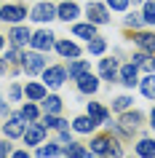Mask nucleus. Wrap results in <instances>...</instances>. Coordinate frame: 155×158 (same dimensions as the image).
<instances>
[{
  "label": "nucleus",
  "mask_w": 155,
  "mask_h": 158,
  "mask_svg": "<svg viewBox=\"0 0 155 158\" xmlns=\"http://www.w3.org/2000/svg\"><path fill=\"white\" fill-rule=\"evenodd\" d=\"M91 153H96L99 158H123V148H120V142L112 137V131L96 134L91 139Z\"/></svg>",
  "instance_id": "obj_1"
},
{
  "label": "nucleus",
  "mask_w": 155,
  "mask_h": 158,
  "mask_svg": "<svg viewBox=\"0 0 155 158\" xmlns=\"http://www.w3.org/2000/svg\"><path fill=\"white\" fill-rule=\"evenodd\" d=\"M24 19H27L24 3H6V6H0V22H6V24H22Z\"/></svg>",
  "instance_id": "obj_2"
},
{
  "label": "nucleus",
  "mask_w": 155,
  "mask_h": 158,
  "mask_svg": "<svg viewBox=\"0 0 155 158\" xmlns=\"http://www.w3.org/2000/svg\"><path fill=\"white\" fill-rule=\"evenodd\" d=\"M46 67H48V62L43 56V51H30V54L22 56V73L24 75H38V73H43Z\"/></svg>",
  "instance_id": "obj_3"
},
{
  "label": "nucleus",
  "mask_w": 155,
  "mask_h": 158,
  "mask_svg": "<svg viewBox=\"0 0 155 158\" xmlns=\"http://www.w3.org/2000/svg\"><path fill=\"white\" fill-rule=\"evenodd\" d=\"M64 81H70V75H67V67L64 64H51L43 70V83L48 86V89H62Z\"/></svg>",
  "instance_id": "obj_4"
},
{
  "label": "nucleus",
  "mask_w": 155,
  "mask_h": 158,
  "mask_svg": "<svg viewBox=\"0 0 155 158\" xmlns=\"http://www.w3.org/2000/svg\"><path fill=\"white\" fill-rule=\"evenodd\" d=\"M24 129H27V121L19 113H11L6 118V123H3V137H8V139H22L24 137Z\"/></svg>",
  "instance_id": "obj_5"
},
{
  "label": "nucleus",
  "mask_w": 155,
  "mask_h": 158,
  "mask_svg": "<svg viewBox=\"0 0 155 158\" xmlns=\"http://www.w3.org/2000/svg\"><path fill=\"white\" fill-rule=\"evenodd\" d=\"M86 16H88L91 24H110V8H107V3H96V0H91L88 6H86Z\"/></svg>",
  "instance_id": "obj_6"
},
{
  "label": "nucleus",
  "mask_w": 155,
  "mask_h": 158,
  "mask_svg": "<svg viewBox=\"0 0 155 158\" xmlns=\"http://www.w3.org/2000/svg\"><path fill=\"white\" fill-rule=\"evenodd\" d=\"M46 131H48V129H46L40 121H35V123H27L24 137H22V139H24L27 148H38V145H43V142H46Z\"/></svg>",
  "instance_id": "obj_7"
},
{
  "label": "nucleus",
  "mask_w": 155,
  "mask_h": 158,
  "mask_svg": "<svg viewBox=\"0 0 155 158\" xmlns=\"http://www.w3.org/2000/svg\"><path fill=\"white\" fill-rule=\"evenodd\" d=\"M30 19H32V22L46 24V22H51V19H56V6H54V3H48V0H40L38 6H32V8H30Z\"/></svg>",
  "instance_id": "obj_8"
},
{
  "label": "nucleus",
  "mask_w": 155,
  "mask_h": 158,
  "mask_svg": "<svg viewBox=\"0 0 155 158\" xmlns=\"http://www.w3.org/2000/svg\"><path fill=\"white\" fill-rule=\"evenodd\" d=\"M30 38H32V30L24 24H11L8 30V43L14 46V48H24V46H30Z\"/></svg>",
  "instance_id": "obj_9"
},
{
  "label": "nucleus",
  "mask_w": 155,
  "mask_h": 158,
  "mask_svg": "<svg viewBox=\"0 0 155 158\" xmlns=\"http://www.w3.org/2000/svg\"><path fill=\"white\" fill-rule=\"evenodd\" d=\"M54 38H56V35L51 32V30H38V32H32V38H30V46H32V51H43V54H46V51L48 48H54Z\"/></svg>",
  "instance_id": "obj_10"
},
{
  "label": "nucleus",
  "mask_w": 155,
  "mask_h": 158,
  "mask_svg": "<svg viewBox=\"0 0 155 158\" xmlns=\"http://www.w3.org/2000/svg\"><path fill=\"white\" fill-rule=\"evenodd\" d=\"M99 81H102V78H96V75L88 70V73H83L80 78L75 81V86H78V91H80L83 97H94V94L99 91Z\"/></svg>",
  "instance_id": "obj_11"
},
{
  "label": "nucleus",
  "mask_w": 155,
  "mask_h": 158,
  "mask_svg": "<svg viewBox=\"0 0 155 158\" xmlns=\"http://www.w3.org/2000/svg\"><path fill=\"white\" fill-rule=\"evenodd\" d=\"M118 81H120L126 89H134V86H139V67L134 64V62H126V64L118 70Z\"/></svg>",
  "instance_id": "obj_12"
},
{
  "label": "nucleus",
  "mask_w": 155,
  "mask_h": 158,
  "mask_svg": "<svg viewBox=\"0 0 155 158\" xmlns=\"http://www.w3.org/2000/svg\"><path fill=\"white\" fill-rule=\"evenodd\" d=\"M118 123H120L123 129L134 137V131H137V129H142V123H145V115H142L139 110H126V113L120 115V121H118Z\"/></svg>",
  "instance_id": "obj_13"
},
{
  "label": "nucleus",
  "mask_w": 155,
  "mask_h": 158,
  "mask_svg": "<svg viewBox=\"0 0 155 158\" xmlns=\"http://www.w3.org/2000/svg\"><path fill=\"white\" fill-rule=\"evenodd\" d=\"M54 48H56V54L62 59H80V54H83L80 46H78L75 40H67V38H64V40H56V43H54Z\"/></svg>",
  "instance_id": "obj_14"
},
{
  "label": "nucleus",
  "mask_w": 155,
  "mask_h": 158,
  "mask_svg": "<svg viewBox=\"0 0 155 158\" xmlns=\"http://www.w3.org/2000/svg\"><path fill=\"white\" fill-rule=\"evenodd\" d=\"M78 16H80V6L75 0H62L56 6V19H62V22H75Z\"/></svg>",
  "instance_id": "obj_15"
},
{
  "label": "nucleus",
  "mask_w": 155,
  "mask_h": 158,
  "mask_svg": "<svg viewBox=\"0 0 155 158\" xmlns=\"http://www.w3.org/2000/svg\"><path fill=\"white\" fill-rule=\"evenodd\" d=\"M118 70H120L118 59H102L99 62V78L107 81V83H115L118 81Z\"/></svg>",
  "instance_id": "obj_16"
},
{
  "label": "nucleus",
  "mask_w": 155,
  "mask_h": 158,
  "mask_svg": "<svg viewBox=\"0 0 155 158\" xmlns=\"http://www.w3.org/2000/svg\"><path fill=\"white\" fill-rule=\"evenodd\" d=\"M96 126H102V123L86 113V115H78V118L72 121V131H75V134H94V131H96Z\"/></svg>",
  "instance_id": "obj_17"
},
{
  "label": "nucleus",
  "mask_w": 155,
  "mask_h": 158,
  "mask_svg": "<svg viewBox=\"0 0 155 158\" xmlns=\"http://www.w3.org/2000/svg\"><path fill=\"white\" fill-rule=\"evenodd\" d=\"M46 94H48V86L43 83H35V81H27L24 83V97L30 102H40V99H46Z\"/></svg>",
  "instance_id": "obj_18"
},
{
  "label": "nucleus",
  "mask_w": 155,
  "mask_h": 158,
  "mask_svg": "<svg viewBox=\"0 0 155 158\" xmlns=\"http://www.w3.org/2000/svg\"><path fill=\"white\" fill-rule=\"evenodd\" d=\"M131 40L139 46V51H147V54H155V32H134Z\"/></svg>",
  "instance_id": "obj_19"
},
{
  "label": "nucleus",
  "mask_w": 155,
  "mask_h": 158,
  "mask_svg": "<svg viewBox=\"0 0 155 158\" xmlns=\"http://www.w3.org/2000/svg\"><path fill=\"white\" fill-rule=\"evenodd\" d=\"M134 153L137 158H155V137H142L134 145Z\"/></svg>",
  "instance_id": "obj_20"
},
{
  "label": "nucleus",
  "mask_w": 155,
  "mask_h": 158,
  "mask_svg": "<svg viewBox=\"0 0 155 158\" xmlns=\"http://www.w3.org/2000/svg\"><path fill=\"white\" fill-rule=\"evenodd\" d=\"M91 70V62L88 59H70V64H67V75H70V81H78L83 73H88Z\"/></svg>",
  "instance_id": "obj_21"
},
{
  "label": "nucleus",
  "mask_w": 155,
  "mask_h": 158,
  "mask_svg": "<svg viewBox=\"0 0 155 158\" xmlns=\"http://www.w3.org/2000/svg\"><path fill=\"white\" fill-rule=\"evenodd\" d=\"M35 156L38 158H56V156H64V148H62V142H43V145H38V150H35Z\"/></svg>",
  "instance_id": "obj_22"
},
{
  "label": "nucleus",
  "mask_w": 155,
  "mask_h": 158,
  "mask_svg": "<svg viewBox=\"0 0 155 158\" xmlns=\"http://www.w3.org/2000/svg\"><path fill=\"white\" fill-rule=\"evenodd\" d=\"M40 107H43V113H54V115H59L62 107H64V102H62L59 94H46V99H40Z\"/></svg>",
  "instance_id": "obj_23"
},
{
  "label": "nucleus",
  "mask_w": 155,
  "mask_h": 158,
  "mask_svg": "<svg viewBox=\"0 0 155 158\" xmlns=\"http://www.w3.org/2000/svg\"><path fill=\"white\" fill-rule=\"evenodd\" d=\"M19 115L24 118L27 123H35V121H40V107H38V102H30V99H27L24 105H22V110H19Z\"/></svg>",
  "instance_id": "obj_24"
},
{
  "label": "nucleus",
  "mask_w": 155,
  "mask_h": 158,
  "mask_svg": "<svg viewBox=\"0 0 155 158\" xmlns=\"http://www.w3.org/2000/svg\"><path fill=\"white\" fill-rule=\"evenodd\" d=\"M86 113H88L91 118H96L99 123L104 126L107 121H110V113H107V107H102L99 102H86Z\"/></svg>",
  "instance_id": "obj_25"
},
{
  "label": "nucleus",
  "mask_w": 155,
  "mask_h": 158,
  "mask_svg": "<svg viewBox=\"0 0 155 158\" xmlns=\"http://www.w3.org/2000/svg\"><path fill=\"white\" fill-rule=\"evenodd\" d=\"M72 35L75 38H83V40H91V38H96V24H91V22L72 24Z\"/></svg>",
  "instance_id": "obj_26"
},
{
  "label": "nucleus",
  "mask_w": 155,
  "mask_h": 158,
  "mask_svg": "<svg viewBox=\"0 0 155 158\" xmlns=\"http://www.w3.org/2000/svg\"><path fill=\"white\" fill-rule=\"evenodd\" d=\"M40 123L46 126V129H56V131H62V129H67V126H70L62 115H54V113H46V115L40 118Z\"/></svg>",
  "instance_id": "obj_27"
},
{
  "label": "nucleus",
  "mask_w": 155,
  "mask_h": 158,
  "mask_svg": "<svg viewBox=\"0 0 155 158\" xmlns=\"http://www.w3.org/2000/svg\"><path fill=\"white\" fill-rule=\"evenodd\" d=\"M139 91L145 94L147 99H155V73H147L142 81H139Z\"/></svg>",
  "instance_id": "obj_28"
},
{
  "label": "nucleus",
  "mask_w": 155,
  "mask_h": 158,
  "mask_svg": "<svg viewBox=\"0 0 155 158\" xmlns=\"http://www.w3.org/2000/svg\"><path fill=\"white\" fill-rule=\"evenodd\" d=\"M86 51H88L91 56H99V54H104V51H107V40L96 35V38H91V40H88V46H86Z\"/></svg>",
  "instance_id": "obj_29"
},
{
  "label": "nucleus",
  "mask_w": 155,
  "mask_h": 158,
  "mask_svg": "<svg viewBox=\"0 0 155 158\" xmlns=\"http://www.w3.org/2000/svg\"><path fill=\"white\" fill-rule=\"evenodd\" d=\"M123 27H126V30H134V32H137L139 27H145V19H142V11H134V14H128V16L123 19Z\"/></svg>",
  "instance_id": "obj_30"
},
{
  "label": "nucleus",
  "mask_w": 155,
  "mask_h": 158,
  "mask_svg": "<svg viewBox=\"0 0 155 158\" xmlns=\"http://www.w3.org/2000/svg\"><path fill=\"white\" fill-rule=\"evenodd\" d=\"M142 19L147 27H155V0H145L142 6Z\"/></svg>",
  "instance_id": "obj_31"
},
{
  "label": "nucleus",
  "mask_w": 155,
  "mask_h": 158,
  "mask_svg": "<svg viewBox=\"0 0 155 158\" xmlns=\"http://www.w3.org/2000/svg\"><path fill=\"white\" fill-rule=\"evenodd\" d=\"M86 153H88V148L80 145V142H70V145L64 148V156H67V158H83Z\"/></svg>",
  "instance_id": "obj_32"
},
{
  "label": "nucleus",
  "mask_w": 155,
  "mask_h": 158,
  "mask_svg": "<svg viewBox=\"0 0 155 158\" xmlns=\"http://www.w3.org/2000/svg\"><path fill=\"white\" fill-rule=\"evenodd\" d=\"M131 102H134V99H131L128 94L115 97V99H112V110H115V113H126V110H131Z\"/></svg>",
  "instance_id": "obj_33"
},
{
  "label": "nucleus",
  "mask_w": 155,
  "mask_h": 158,
  "mask_svg": "<svg viewBox=\"0 0 155 158\" xmlns=\"http://www.w3.org/2000/svg\"><path fill=\"white\" fill-rule=\"evenodd\" d=\"M22 56H24L22 48H14V46H11V48L6 51V62H8L11 67H22Z\"/></svg>",
  "instance_id": "obj_34"
},
{
  "label": "nucleus",
  "mask_w": 155,
  "mask_h": 158,
  "mask_svg": "<svg viewBox=\"0 0 155 158\" xmlns=\"http://www.w3.org/2000/svg\"><path fill=\"white\" fill-rule=\"evenodd\" d=\"M22 94H24V86H19V83H11L8 86V102H19V99H22Z\"/></svg>",
  "instance_id": "obj_35"
},
{
  "label": "nucleus",
  "mask_w": 155,
  "mask_h": 158,
  "mask_svg": "<svg viewBox=\"0 0 155 158\" xmlns=\"http://www.w3.org/2000/svg\"><path fill=\"white\" fill-rule=\"evenodd\" d=\"M11 153H14V145H11L8 137H3V139H0V158H8Z\"/></svg>",
  "instance_id": "obj_36"
},
{
  "label": "nucleus",
  "mask_w": 155,
  "mask_h": 158,
  "mask_svg": "<svg viewBox=\"0 0 155 158\" xmlns=\"http://www.w3.org/2000/svg\"><path fill=\"white\" fill-rule=\"evenodd\" d=\"M128 3H131V0H107V8H110V11H126V8H128Z\"/></svg>",
  "instance_id": "obj_37"
},
{
  "label": "nucleus",
  "mask_w": 155,
  "mask_h": 158,
  "mask_svg": "<svg viewBox=\"0 0 155 158\" xmlns=\"http://www.w3.org/2000/svg\"><path fill=\"white\" fill-rule=\"evenodd\" d=\"M142 70H147V73H155V54H150V56H147V62L142 64Z\"/></svg>",
  "instance_id": "obj_38"
},
{
  "label": "nucleus",
  "mask_w": 155,
  "mask_h": 158,
  "mask_svg": "<svg viewBox=\"0 0 155 158\" xmlns=\"http://www.w3.org/2000/svg\"><path fill=\"white\" fill-rule=\"evenodd\" d=\"M8 158H32V156H30V150H27V148H19V150H14Z\"/></svg>",
  "instance_id": "obj_39"
},
{
  "label": "nucleus",
  "mask_w": 155,
  "mask_h": 158,
  "mask_svg": "<svg viewBox=\"0 0 155 158\" xmlns=\"http://www.w3.org/2000/svg\"><path fill=\"white\" fill-rule=\"evenodd\" d=\"M59 142H62V145H70V142H72V137H70V131H67V129H62V131H59Z\"/></svg>",
  "instance_id": "obj_40"
},
{
  "label": "nucleus",
  "mask_w": 155,
  "mask_h": 158,
  "mask_svg": "<svg viewBox=\"0 0 155 158\" xmlns=\"http://www.w3.org/2000/svg\"><path fill=\"white\" fill-rule=\"evenodd\" d=\"M0 115H3V118H8V115H11V107H8V102H3V99H0Z\"/></svg>",
  "instance_id": "obj_41"
},
{
  "label": "nucleus",
  "mask_w": 155,
  "mask_h": 158,
  "mask_svg": "<svg viewBox=\"0 0 155 158\" xmlns=\"http://www.w3.org/2000/svg\"><path fill=\"white\" fill-rule=\"evenodd\" d=\"M8 62H6V56H3V59H0V75H6V73H8Z\"/></svg>",
  "instance_id": "obj_42"
},
{
  "label": "nucleus",
  "mask_w": 155,
  "mask_h": 158,
  "mask_svg": "<svg viewBox=\"0 0 155 158\" xmlns=\"http://www.w3.org/2000/svg\"><path fill=\"white\" fill-rule=\"evenodd\" d=\"M150 129H153V131H155V107L150 110Z\"/></svg>",
  "instance_id": "obj_43"
},
{
  "label": "nucleus",
  "mask_w": 155,
  "mask_h": 158,
  "mask_svg": "<svg viewBox=\"0 0 155 158\" xmlns=\"http://www.w3.org/2000/svg\"><path fill=\"white\" fill-rule=\"evenodd\" d=\"M83 158H99V156H96V153H91V150H88V153H86V156H83Z\"/></svg>",
  "instance_id": "obj_44"
},
{
  "label": "nucleus",
  "mask_w": 155,
  "mask_h": 158,
  "mask_svg": "<svg viewBox=\"0 0 155 158\" xmlns=\"http://www.w3.org/2000/svg\"><path fill=\"white\" fill-rule=\"evenodd\" d=\"M3 46H6V38H3V35H0V51H3Z\"/></svg>",
  "instance_id": "obj_45"
}]
</instances>
